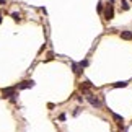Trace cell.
Returning <instances> with one entry per match:
<instances>
[{
    "mask_svg": "<svg viewBox=\"0 0 132 132\" xmlns=\"http://www.w3.org/2000/svg\"><path fill=\"white\" fill-rule=\"evenodd\" d=\"M15 86H10V88H3L2 90V93H3V96H7V98H10L11 101H15V96H16V93H15Z\"/></svg>",
    "mask_w": 132,
    "mask_h": 132,
    "instance_id": "1",
    "label": "cell"
},
{
    "mask_svg": "<svg viewBox=\"0 0 132 132\" xmlns=\"http://www.w3.org/2000/svg\"><path fill=\"white\" fill-rule=\"evenodd\" d=\"M104 18H106V20H113L114 18V8H113V5H106V8H104Z\"/></svg>",
    "mask_w": 132,
    "mask_h": 132,
    "instance_id": "2",
    "label": "cell"
},
{
    "mask_svg": "<svg viewBox=\"0 0 132 132\" xmlns=\"http://www.w3.org/2000/svg\"><path fill=\"white\" fill-rule=\"evenodd\" d=\"M86 100H88V103L91 104V106H95V108H100V106H101V101H100L98 98H95L93 95H88Z\"/></svg>",
    "mask_w": 132,
    "mask_h": 132,
    "instance_id": "3",
    "label": "cell"
},
{
    "mask_svg": "<svg viewBox=\"0 0 132 132\" xmlns=\"http://www.w3.org/2000/svg\"><path fill=\"white\" fill-rule=\"evenodd\" d=\"M34 85V82H33V80H25V82H21V83H20V90H25V88H29V86H33Z\"/></svg>",
    "mask_w": 132,
    "mask_h": 132,
    "instance_id": "4",
    "label": "cell"
},
{
    "mask_svg": "<svg viewBox=\"0 0 132 132\" xmlns=\"http://www.w3.org/2000/svg\"><path fill=\"white\" fill-rule=\"evenodd\" d=\"M121 38L126 39V41H131L132 39V31H122V33H121Z\"/></svg>",
    "mask_w": 132,
    "mask_h": 132,
    "instance_id": "5",
    "label": "cell"
},
{
    "mask_svg": "<svg viewBox=\"0 0 132 132\" xmlns=\"http://www.w3.org/2000/svg\"><path fill=\"white\" fill-rule=\"evenodd\" d=\"M113 119H114V121H117V122H119V127H121V129H122V122H124L122 116H119V114L113 113Z\"/></svg>",
    "mask_w": 132,
    "mask_h": 132,
    "instance_id": "6",
    "label": "cell"
},
{
    "mask_svg": "<svg viewBox=\"0 0 132 132\" xmlns=\"http://www.w3.org/2000/svg\"><path fill=\"white\" fill-rule=\"evenodd\" d=\"M72 69H74V74H75V75L82 74V67L78 65V64H75V62H72Z\"/></svg>",
    "mask_w": 132,
    "mask_h": 132,
    "instance_id": "7",
    "label": "cell"
},
{
    "mask_svg": "<svg viewBox=\"0 0 132 132\" xmlns=\"http://www.w3.org/2000/svg\"><path fill=\"white\" fill-rule=\"evenodd\" d=\"M127 83H129V82H116V83H113V86L114 88H126Z\"/></svg>",
    "mask_w": 132,
    "mask_h": 132,
    "instance_id": "8",
    "label": "cell"
},
{
    "mask_svg": "<svg viewBox=\"0 0 132 132\" xmlns=\"http://www.w3.org/2000/svg\"><path fill=\"white\" fill-rule=\"evenodd\" d=\"M121 3H122V5H121V7H122V10H129V8H131V5H129L126 0H121Z\"/></svg>",
    "mask_w": 132,
    "mask_h": 132,
    "instance_id": "9",
    "label": "cell"
},
{
    "mask_svg": "<svg viewBox=\"0 0 132 132\" xmlns=\"http://www.w3.org/2000/svg\"><path fill=\"white\" fill-rule=\"evenodd\" d=\"M11 18L15 20V21H20V20H21V18H20V15H18V13H11Z\"/></svg>",
    "mask_w": 132,
    "mask_h": 132,
    "instance_id": "10",
    "label": "cell"
},
{
    "mask_svg": "<svg viewBox=\"0 0 132 132\" xmlns=\"http://www.w3.org/2000/svg\"><path fill=\"white\" fill-rule=\"evenodd\" d=\"M78 65H80L82 69H83V67H86V65H88V60H86V59H85V60H82V62H80Z\"/></svg>",
    "mask_w": 132,
    "mask_h": 132,
    "instance_id": "11",
    "label": "cell"
},
{
    "mask_svg": "<svg viewBox=\"0 0 132 132\" xmlns=\"http://www.w3.org/2000/svg\"><path fill=\"white\" fill-rule=\"evenodd\" d=\"M98 11H103V3H98Z\"/></svg>",
    "mask_w": 132,
    "mask_h": 132,
    "instance_id": "12",
    "label": "cell"
},
{
    "mask_svg": "<svg viewBox=\"0 0 132 132\" xmlns=\"http://www.w3.org/2000/svg\"><path fill=\"white\" fill-rule=\"evenodd\" d=\"M0 5H5V0H0Z\"/></svg>",
    "mask_w": 132,
    "mask_h": 132,
    "instance_id": "13",
    "label": "cell"
},
{
    "mask_svg": "<svg viewBox=\"0 0 132 132\" xmlns=\"http://www.w3.org/2000/svg\"><path fill=\"white\" fill-rule=\"evenodd\" d=\"M108 2H109V3H113V2H114V0H108Z\"/></svg>",
    "mask_w": 132,
    "mask_h": 132,
    "instance_id": "14",
    "label": "cell"
},
{
    "mask_svg": "<svg viewBox=\"0 0 132 132\" xmlns=\"http://www.w3.org/2000/svg\"><path fill=\"white\" fill-rule=\"evenodd\" d=\"M0 21H2V16H0Z\"/></svg>",
    "mask_w": 132,
    "mask_h": 132,
    "instance_id": "15",
    "label": "cell"
},
{
    "mask_svg": "<svg viewBox=\"0 0 132 132\" xmlns=\"http://www.w3.org/2000/svg\"><path fill=\"white\" fill-rule=\"evenodd\" d=\"M131 2H132V0H131Z\"/></svg>",
    "mask_w": 132,
    "mask_h": 132,
    "instance_id": "16",
    "label": "cell"
}]
</instances>
